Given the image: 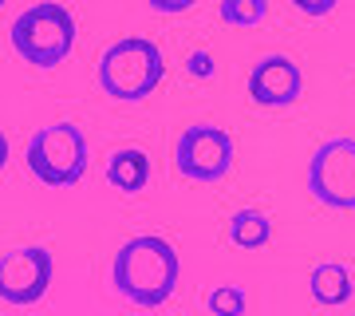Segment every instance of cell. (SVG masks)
<instances>
[{"label": "cell", "instance_id": "14", "mask_svg": "<svg viewBox=\"0 0 355 316\" xmlns=\"http://www.w3.org/2000/svg\"><path fill=\"white\" fill-rule=\"evenodd\" d=\"M186 72H190V76H198V79H209L217 72L214 67V56H209V51H193L190 60H186Z\"/></svg>", "mask_w": 355, "mask_h": 316}, {"label": "cell", "instance_id": "1", "mask_svg": "<svg viewBox=\"0 0 355 316\" xmlns=\"http://www.w3.org/2000/svg\"><path fill=\"white\" fill-rule=\"evenodd\" d=\"M182 261L178 249L158 233H139L119 245L111 261V285L123 301L139 308H162L178 289Z\"/></svg>", "mask_w": 355, "mask_h": 316}, {"label": "cell", "instance_id": "18", "mask_svg": "<svg viewBox=\"0 0 355 316\" xmlns=\"http://www.w3.org/2000/svg\"><path fill=\"white\" fill-rule=\"evenodd\" d=\"M4 4H8V0H0V8H4Z\"/></svg>", "mask_w": 355, "mask_h": 316}, {"label": "cell", "instance_id": "7", "mask_svg": "<svg viewBox=\"0 0 355 316\" xmlns=\"http://www.w3.org/2000/svg\"><path fill=\"white\" fill-rule=\"evenodd\" d=\"M55 261L44 245H24L0 257V301L8 304H36L51 285Z\"/></svg>", "mask_w": 355, "mask_h": 316}, {"label": "cell", "instance_id": "17", "mask_svg": "<svg viewBox=\"0 0 355 316\" xmlns=\"http://www.w3.org/2000/svg\"><path fill=\"white\" fill-rule=\"evenodd\" d=\"M4 163H8V135L0 131V170H4Z\"/></svg>", "mask_w": 355, "mask_h": 316}, {"label": "cell", "instance_id": "2", "mask_svg": "<svg viewBox=\"0 0 355 316\" xmlns=\"http://www.w3.org/2000/svg\"><path fill=\"white\" fill-rule=\"evenodd\" d=\"M166 76V60L158 44L146 36H123L103 51L99 88L119 103H142Z\"/></svg>", "mask_w": 355, "mask_h": 316}, {"label": "cell", "instance_id": "13", "mask_svg": "<svg viewBox=\"0 0 355 316\" xmlns=\"http://www.w3.org/2000/svg\"><path fill=\"white\" fill-rule=\"evenodd\" d=\"M245 292L237 289V285H217L209 297H205V308L209 313H217V316H241L245 313Z\"/></svg>", "mask_w": 355, "mask_h": 316}, {"label": "cell", "instance_id": "8", "mask_svg": "<svg viewBox=\"0 0 355 316\" xmlns=\"http://www.w3.org/2000/svg\"><path fill=\"white\" fill-rule=\"evenodd\" d=\"M304 91V72L288 56H265L249 72V99L261 107H292Z\"/></svg>", "mask_w": 355, "mask_h": 316}, {"label": "cell", "instance_id": "12", "mask_svg": "<svg viewBox=\"0 0 355 316\" xmlns=\"http://www.w3.org/2000/svg\"><path fill=\"white\" fill-rule=\"evenodd\" d=\"M217 13L233 28H257L268 16V0H221Z\"/></svg>", "mask_w": 355, "mask_h": 316}, {"label": "cell", "instance_id": "10", "mask_svg": "<svg viewBox=\"0 0 355 316\" xmlns=\"http://www.w3.org/2000/svg\"><path fill=\"white\" fill-rule=\"evenodd\" d=\"M107 182L123 194H142L150 182V158L139 147H123L107 158Z\"/></svg>", "mask_w": 355, "mask_h": 316}, {"label": "cell", "instance_id": "6", "mask_svg": "<svg viewBox=\"0 0 355 316\" xmlns=\"http://www.w3.org/2000/svg\"><path fill=\"white\" fill-rule=\"evenodd\" d=\"M312 198L331 210H355V139H328L308 163Z\"/></svg>", "mask_w": 355, "mask_h": 316}, {"label": "cell", "instance_id": "3", "mask_svg": "<svg viewBox=\"0 0 355 316\" xmlns=\"http://www.w3.org/2000/svg\"><path fill=\"white\" fill-rule=\"evenodd\" d=\"M8 40H12L16 56L24 63H32V67H55L76 48V16L67 13L64 4L40 0V4L24 8L12 20Z\"/></svg>", "mask_w": 355, "mask_h": 316}, {"label": "cell", "instance_id": "9", "mask_svg": "<svg viewBox=\"0 0 355 316\" xmlns=\"http://www.w3.org/2000/svg\"><path fill=\"white\" fill-rule=\"evenodd\" d=\"M308 292H312V301L324 304V308H340V304L352 301L355 281L340 261H324V265H316L308 273Z\"/></svg>", "mask_w": 355, "mask_h": 316}, {"label": "cell", "instance_id": "16", "mask_svg": "<svg viewBox=\"0 0 355 316\" xmlns=\"http://www.w3.org/2000/svg\"><path fill=\"white\" fill-rule=\"evenodd\" d=\"M340 0H292V8H300L304 16H328Z\"/></svg>", "mask_w": 355, "mask_h": 316}, {"label": "cell", "instance_id": "15", "mask_svg": "<svg viewBox=\"0 0 355 316\" xmlns=\"http://www.w3.org/2000/svg\"><path fill=\"white\" fill-rule=\"evenodd\" d=\"M150 4V13L158 16H178V13H186V8H193L198 0H146Z\"/></svg>", "mask_w": 355, "mask_h": 316}, {"label": "cell", "instance_id": "5", "mask_svg": "<svg viewBox=\"0 0 355 316\" xmlns=\"http://www.w3.org/2000/svg\"><path fill=\"white\" fill-rule=\"evenodd\" d=\"M233 158H237L233 135L214 123L186 126L174 142V166L186 182H221L233 170Z\"/></svg>", "mask_w": 355, "mask_h": 316}, {"label": "cell", "instance_id": "11", "mask_svg": "<svg viewBox=\"0 0 355 316\" xmlns=\"http://www.w3.org/2000/svg\"><path fill=\"white\" fill-rule=\"evenodd\" d=\"M268 238H272V222L261 210H237L229 217V241L237 249H261L268 245Z\"/></svg>", "mask_w": 355, "mask_h": 316}, {"label": "cell", "instance_id": "4", "mask_svg": "<svg viewBox=\"0 0 355 316\" xmlns=\"http://www.w3.org/2000/svg\"><path fill=\"white\" fill-rule=\"evenodd\" d=\"M24 163L44 186H76L87 174V139L76 123L40 126L28 139Z\"/></svg>", "mask_w": 355, "mask_h": 316}]
</instances>
